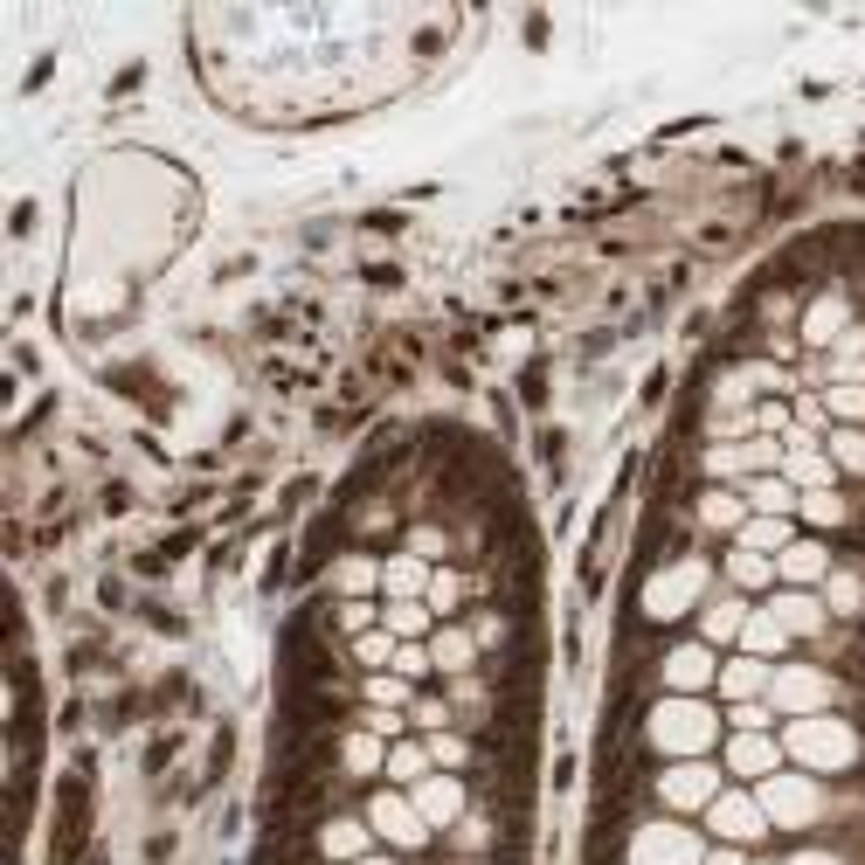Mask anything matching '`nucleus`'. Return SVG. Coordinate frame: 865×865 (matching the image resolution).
I'll return each instance as SVG.
<instances>
[{
	"mask_svg": "<svg viewBox=\"0 0 865 865\" xmlns=\"http://www.w3.org/2000/svg\"><path fill=\"white\" fill-rule=\"evenodd\" d=\"M831 408H838V416H865V388H838Z\"/></svg>",
	"mask_w": 865,
	"mask_h": 865,
	"instance_id": "38",
	"label": "nucleus"
},
{
	"mask_svg": "<svg viewBox=\"0 0 865 865\" xmlns=\"http://www.w3.org/2000/svg\"><path fill=\"white\" fill-rule=\"evenodd\" d=\"M838 326H845V305H838V298H824V305L810 312V339H831Z\"/></svg>",
	"mask_w": 865,
	"mask_h": 865,
	"instance_id": "30",
	"label": "nucleus"
},
{
	"mask_svg": "<svg viewBox=\"0 0 865 865\" xmlns=\"http://www.w3.org/2000/svg\"><path fill=\"white\" fill-rule=\"evenodd\" d=\"M354 865H388V858H354Z\"/></svg>",
	"mask_w": 865,
	"mask_h": 865,
	"instance_id": "41",
	"label": "nucleus"
},
{
	"mask_svg": "<svg viewBox=\"0 0 865 865\" xmlns=\"http://www.w3.org/2000/svg\"><path fill=\"white\" fill-rule=\"evenodd\" d=\"M713 679V658H706V644H685V651L665 658V685H679V692H700Z\"/></svg>",
	"mask_w": 865,
	"mask_h": 865,
	"instance_id": "9",
	"label": "nucleus"
},
{
	"mask_svg": "<svg viewBox=\"0 0 865 865\" xmlns=\"http://www.w3.org/2000/svg\"><path fill=\"white\" fill-rule=\"evenodd\" d=\"M831 561H824V547L817 540H796V547H783V561H775V575H789V581H817Z\"/></svg>",
	"mask_w": 865,
	"mask_h": 865,
	"instance_id": "14",
	"label": "nucleus"
},
{
	"mask_svg": "<svg viewBox=\"0 0 865 865\" xmlns=\"http://www.w3.org/2000/svg\"><path fill=\"white\" fill-rule=\"evenodd\" d=\"M741 499H734V492H706V499H700V519H706V527H741Z\"/></svg>",
	"mask_w": 865,
	"mask_h": 865,
	"instance_id": "24",
	"label": "nucleus"
},
{
	"mask_svg": "<svg viewBox=\"0 0 865 865\" xmlns=\"http://www.w3.org/2000/svg\"><path fill=\"white\" fill-rule=\"evenodd\" d=\"M416 810H423V824H450V817L464 810V789L450 783V775H423V783H416Z\"/></svg>",
	"mask_w": 865,
	"mask_h": 865,
	"instance_id": "6",
	"label": "nucleus"
},
{
	"mask_svg": "<svg viewBox=\"0 0 865 865\" xmlns=\"http://www.w3.org/2000/svg\"><path fill=\"white\" fill-rule=\"evenodd\" d=\"M339 754H346V769H360V775H367V769H381V734H354V741H346Z\"/></svg>",
	"mask_w": 865,
	"mask_h": 865,
	"instance_id": "26",
	"label": "nucleus"
},
{
	"mask_svg": "<svg viewBox=\"0 0 865 865\" xmlns=\"http://www.w3.org/2000/svg\"><path fill=\"white\" fill-rule=\"evenodd\" d=\"M367 700H374V706H402L408 685H402V679H374V685H367Z\"/></svg>",
	"mask_w": 865,
	"mask_h": 865,
	"instance_id": "36",
	"label": "nucleus"
},
{
	"mask_svg": "<svg viewBox=\"0 0 865 865\" xmlns=\"http://www.w3.org/2000/svg\"><path fill=\"white\" fill-rule=\"evenodd\" d=\"M748 651L754 658H769V651H783V644H789V631H783V623H775V610H762V616H748Z\"/></svg>",
	"mask_w": 865,
	"mask_h": 865,
	"instance_id": "19",
	"label": "nucleus"
},
{
	"mask_svg": "<svg viewBox=\"0 0 865 865\" xmlns=\"http://www.w3.org/2000/svg\"><path fill=\"white\" fill-rule=\"evenodd\" d=\"M741 547L748 554H769V547H789V519H748V527H741Z\"/></svg>",
	"mask_w": 865,
	"mask_h": 865,
	"instance_id": "18",
	"label": "nucleus"
},
{
	"mask_svg": "<svg viewBox=\"0 0 865 865\" xmlns=\"http://www.w3.org/2000/svg\"><path fill=\"white\" fill-rule=\"evenodd\" d=\"M796 506H804L810 527H845V499H838V492H804Z\"/></svg>",
	"mask_w": 865,
	"mask_h": 865,
	"instance_id": "22",
	"label": "nucleus"
},
{
	"mask_svg": "<svg viewBox=\"0 0 865 865\" xmlns=\"http://www.w3.org/2000/svg\"><path fill=\"white\" fill-rule=\"evenodd\" d=\"M769 610H775V623H783L789 637H817V631H824V610H817L810 596H775Z\"/></svg>",
	"mask_w": 865,
	"mask_h": 865,
	"instance_id": "11",
	"label": "nucleus"
},
{
	"mask_svg": "<svg viewBox=\"0 0 865 865\" xmlns=\"http://www.w3.org/2000/svg\"><path fill=\"white\" fill-rule=\"evenodd\" d=\"M748 499L762 506L769 519H789V512H796V492H789V478H762V485H748Z\"/></svg>",
	"mask_w": 865,
	"mask_h": 865,
	"instance_id": "20",
	"label": "nucleus"
},
{
	"mask_svg": "<svg viewBox=\"0 0 865 865\" xmlns=\"http://www.w3.org/2000/svg\"><path fill=\"white\" fill-rule=\"evenodd\" d=\"M706 865H741V858H734V852H713V858H706Z\"/></svg>",
	"mask_w": 865,
	"mask_h": 865,
	"instance_id": "40",
	"label": "nucleus"
},
{
	"mask_svg": "<svg viewBox=\"0 0 865 865\" xmlns=\"http://www.w3.org/2000/svg\"><path fill=\"white\" fill-rule=\"evenodd\" d=\"M769 464H783L775 443H741V471H769Z\"/></svg>",
	"mask_w": 865,
	"mask_h": 865,
	"instance_id": "33",
	"label": "nucleus"
},
{
	"mask_svg": "<svg viewBox=\"0 0 865 865\" xmlns=\"http://www.w3.org/2000/svg\"><path fill=\"white\" fill-rule=\"evenodd\" d=\"M458 596H464V581H458V575H429V602H437V610H450Z\"/></svg>",
	"mask_w": 865,
	"mask_h": 865,
	"instance_id": "34",
	"label": "nucleus"
},
{
	"mask_svg": "<svg viewBox=\"0 0 865 865\" xmlns=\"http://www.w3.org/2000/svg\"><path fill=\"white\" fill-rule=\"evenodd\" d=\"M423 762H429L423 748H395V754H388V775H402V783H423Z\"/></svg>",
	"mask_w": 865,
	"mask_h": 865,
	"instance_id": "29",
	"label": "nucleus"
},
{
	"mask_svg": "<svg viewBox=\"0 0 865 865\" xmlns=\"http://www.w3.org/2000/svg\"><path fill=\"white\" fill-rule=\"evenodd\" d=\"M367 831H374V824H354V817H333V824L319 831V852H326V858H360V852H367Z\"/></svg>",
	"mask_w": 865,
	"mask_h": 865,
	"instance_id": "12",
	"label": "nucleus"
},
{
	"mask_svg": "<svg viewBox=\"0 0 865 865\" xmlns=\"http://www.w3.org/2000/svg\"><path fill=\"white\" fill-rule=\"evenodd\" d=\"M783 471H789V485H804V492H831V458H817L810 437H789Z\"/></svg>",
	"mask_w": 865,
	"mask_h": 865,
	"instance_id": "7",
	"label": "nucleus"
},
{
	"mask_svg": "<svg viewBox=\"0 0 865 865\" xmlns=\"http://www.w3.org/2000/svg\"><path fill=\"white\" fill-rule=\"evenodd\" d=\"M762 810L783 817V824H804V817L817 810V789H810V783H769V789H762Z\"/></svg>",
	"mask_w": 865,
	"mask_h": 865,
	"instance_id": "8",
	"label": "nucleus"
},
{
	"mask_svg": "<svg viewBox=\"0 0 865 865\" xmlns=\"http://www.w3.org/2000/svg\"><path fill=\"white\" fill-rule=\"evenodd\" d=\"M831 458L845 464V471H865V437H858V429H838V437H831Z\"/></svg>",
	"mask_w": 865,
	"mask_h": 865,
	"instance_id": "28",
	"label": "nucleus"
},
{
	"mask_svg": "<svg viewBox=\"0 0 865 865\" xmlns=\"http://www.w3.org/2000/svg\"><path fill=\"white\" fill-rule=\"evenodd\" d=\"M388 631L416 637V631H429V610H423V602H395V610H388Z\"/></svg>",
	"mask_w": 865,
	"mask_h": 865,
	"instance_id": "27",
	"label": "nucleus"
},
{
	"mask_svg": "<svg viewBox=\"0 0 865 865\" xmlns=\"http://www.w3.org/2000/svg\"><path fill=\"white\" fill-rule=\"evenodd\" d=\"M769 692H775V706L810 713V706H824V700H831V679H824V672H775Z\"/></svg>",
	"mask_w": 865,
	"mask_h": 865,
	"instance_id": "4",
	"label": "nucleus"
},
{
	"mask_svg": "<svg viewBox=\"0 0 865 865\" xmlns=\"http://www.w3.org/2000/svg\"><path fill=\"white\" fill-rule=\"evenodd\" d=\"M333 581H339V589H346V596H360V589H374V561H360V554H346V561H339V568H333Z\"/></svg>",
	"mask_w": 865,
	"mask_h": 865,
	"instance_id": "25",
	"label": "nucleus"
},
{
	"mask_svg": "<svg viewBox=\"0 0 865 865\" xmlns=\"http://www.w3.org/2000/svg\"><path fill=\"white\" fill-rule=\"evenodd\" d=\"M769 685V672H762V658H734L727 672H720V692L727 700H754V692Z\"/></svg>",
	"mask_w": 865,
	"mask_h": 865,
	"instance_id": "16",
	"label": "nucleus"
},
{
	"mask_svg": "<svg viewBox=\"0 0 865 865\" xmlns=\"http://www.w3.org/2000/svg\"><path fill=\"white\" fill-rule=\"evenodd\" d=\"M692 589H700V561H685V568H679V575H665V581H651V596H644V602H651V616H679V602H685Z\"/></svg>",
	"mask_w": 865,
	"mask_h": 865,
	"instance_id": "10",
	"label": "nucleus"
},
{
	"mask_svg": "<svg viewBox=\"0 0 865 865\" xmlns=\"http://www.w3.org/2000/svg\"><path fill=\"white\" fill-rule=\"evenodd\" d=\"M769 810L748 804V796H713V831L727 838V845H748V838H762Z\"/></svg>",
	"mask_w": 865,
	"mask_h": 865,
	"instance_id": "3",
	"label": "nucleus"
},
{
	"mask_svg": "<svg viewBox=\"0 0 865 865\" xmlns=\"http://www.w3.org/2000/svg\"><path fill=\"white\" fill-rule=\"evenodd\" d=\"M651 741H658V748H679V754L706 748V741H713V720H706V706H692V700H679V706H658V713H651Z\"/></svg>",
	"mask_w": 865,
	"mask_h": 865,
	"instance_id": "1",
	"label": "nucleus"
},
{
	"mask_svg": "<svg viewBox=\"0 0 865 865\" xmlns=\"http://www.w3.org/2000/svg\"><path fill=\"white\" fill-rule=\"evenodd\" d=\"M471 651H478V644H471L464 631H443V637H437V651H429V658H437L443 672H471Z\"/></svg>",
	"mask_w": 865,
	"mask_h": 865,
	"instance_id": "23",
	"label": "nucleus"
},
{
	"mask_svg": "<svg viewBox=\"0 0 865 865\" xmlns=\"http://www.w3.org/2000/svg\"><path fill=\"white\" fill-rule=\"evenodd\" d=\"M727 762L741 769V775H769L775 769V741H769V734H741V741L727 748Z\"/></svg>",
	"mask_w": 865,
	"mask_h": 865,
	"instance_id": "15",
	"label": "nucleus"
},
{
	"mask_svg": "<svg viewBox=\"0 0 865 865\" xmlns=\"http://www.w3.org/2000/svg\"><path fill=\"white\" fill-rule=\"evenodd\" d=\"M367 623H374V610H367V602H339V631L367 637Z\"/></svg>",
	"mask_w": 865,
	"mask_h": 865,
	"instance_id": "35",
	"label": "nucleus"
},
{
	"mask_svg": "<svg viewBox=\"0 0 865 865\" xmlns=\"http://www.w3.org/2000/svg\"><path fill=\"white\" fill-rule=\"evenodd\" d=\"M429 665H437V658H429V651H416V644H402V651H395V672H402V679H423Z\"/></svg>",
	"mask_w": 865,
	"mask_h": 865,
	"instance_id": "32",
	"label": "nucleus"
},
{
	"mask_svg": "<svg viewBox=\"0 0 865 865\" xmlns=\"http://www.w3.org/2000/svg\"><path fill=\"white\" fill-rule=\"evenodd\" d=\"M734 727H741V734H754V727H769V706H754V700H741V706H734Z\"/></svg>",
	"mask_w": 865,
	"mask_h": 865,
	"instance_id": "37",
	"label": "nucleus"
},
{
	"mask_svg": "<svg viewBox=\"0 0 865 865\" xmlns=\"http://www.w3.org/2000/svg\"><path fill=\"white\" fill-rule=\"evenodd\" d=\"M727 575L741 581V589H762V581L775 575V561H769V554H748V547H734V554H727Z\"/></svg>",
	"mask_w": 865,
	"mask_h": 865,
	"instance_id": "21",
	"label": "nucleus"
},
{
	"mask_svg": "<svg viewBox=\"0 0 865 865\" xmlns=\"http://www.w3.org/2000/svg\"><path fill=\"white\" fill-rule=\"evenodd\" d=\"M700 631H706V644H727V637H741L748 631V602H706V616H700Z\"/></svg>",
	"mask_w": 865,
	"mask_h": 865,
	"instance_id": "13",
	"label": "nucleus"
},
{
	"mask_svg": "<svg viewBox=\"0 0 865 865\" xmlns=\"http://www.w3.org/2000/svg\"><path fill=\"white\" fill-rule=\"evenodd\" d=\"M367 824H374V831L388 838V845H402V852H423V845H429V824H423V810H416V804H402V796H374Z\"/></svg>",
	"mask_w": 865,
	"mask_h": 865,
	"instance_id": "2",
	"label": "nucleus"
},
{
	"mask_svg": "<svg viewBox=\"0 0 865 865\" xmlns=\"http://www.w3.org/2000/svg\"><path fill=\"white\" fill-rule=\"evenodd\" d=\"M713 789H720V783H713V769H672V775L658 783V796H665L672 810H700V804H713Z\"/></svg>",
	"mask_w": 865,
	"mask_h": 865,
	"instance_id": "5",
	"label": "nucleus"
},
{
	"mask_svg": "<svg viewBox=\"0 0 865 865\" xmlns=\"http://www.w3.org/2000/svg\"><path fill=\"white\" fill-rule=\"evenodd\" d=\"M354 658H360V665H388V658H395V644H388L381 631H367V637L354 644Z\"/></svg>",
	"mask_w": 865,
	"mask_h": 865,
	"instance_id": "31",
	"label": "nucleus"
},
{
	"mask_svg": "<svg viewBox=\"0 0 865 865\" xmlns=\"http://www.w3.org/2000/svg\"><path fill=\"white\" fill-rule=\"evenodd\" d=\"M381 581L395 589V602H408L416 589H429V575H423V561H416V554H395V561L381 568Z\"/></svg>",
	"mask_w": 865,
	"mask_h": 865,
	"instance_id": "17",
	"label": "nucleus"
},
{
	"mask_svg": "<svg viewBox=\"0 0 865 865\" xmlns=\"http://www.w3.org/2000/svg\"><path fill=\"white\" fill-rule=\"evenodd\" d=\"M429 754H437V762H464L471 748H464V741H450V734H437V741H429Z\"/></svg>",
	"mask_w": 865,
	"mask_h": 865,
	"instance_id": "39",
	"label": "nucleus"
}]
</instances>
